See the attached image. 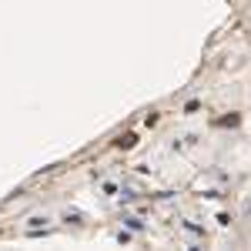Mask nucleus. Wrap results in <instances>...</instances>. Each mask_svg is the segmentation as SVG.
Here are the masks:
<instances>
[{
	"instance_id": "1",
	"label": "nucleus",
	"mask_w": 251,
	"mask_h": 251,
	"mask_svg": "<svg viewBox=\"0 0 251 251\" xmlns=\"http://www.w3.org/2000/svg\"><path fill=\"white\" fill-rule=\"evenodd\" d=\"M245 211H248V214H251V201H248V204H245Z\"/></svg>"
}]
</instances>
